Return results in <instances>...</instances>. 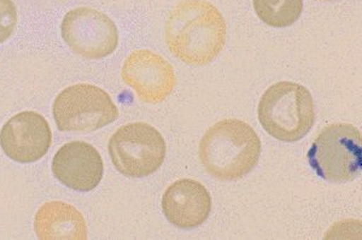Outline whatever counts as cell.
Instances as JSON below:
<instances>
[{
  "label": "cell",
  "instance_id": "15",
  "mask_svg": "<svg viewBox=\"0 0 362 240\" xmlns=\"http://www.w3.org/2000/svg\"><path fill=\"white\" fill-rule=\"evenodd\" d=\"M322 1H334V0H322Z\"/></svg>",
  "mask_w": 362,
  "mask_h": 240
},
{
  "label": "cell",
  "instance_id": "7",
  "mask_svg": "<svg viewBox=\"0 0 362 240\" xmlns=\"http://www.w3.org/2000/svg\"><path fill=\"white\" fill-rule=\"evenodd\" d=\"M63 40L85 59H105L119 45V30L110 17L92 8L66 13L61 25Z\"/></svg>",
  "mask_w": 362,
  "mask_h": 240
},
{
  "label": "cell",
  "instance_id": "1",
  "mask_svg": "<svg viewBox=\"0 0 362 240\" xmlns=\"http://www.w3.org/2000/svg\"><path fill=\"white\" fill-rule=\"evenodd\" d=\"M223 13L208 0H182L165 21V39L170 54L189 66L213 62L226 44Z\"/></svg>",
  "mask_w": 362,
  "mask_h": 240
},
{
  "label": "cell",
  "instance_id": "12",
  "mask_svg": "<svg viewBox=\"0 0 362 240\" xmlns=\"http://www.w3.org/2000/svg\"><path fill=\"white\" fill-rule=\"evenodd\" d=\"M34 229L42 240H85L87 226L83 214L69 204L47 202L37 210Z\"/></svg>",
  "mask_w": 362,
  "mask_h": 240
},
{
  "label": "cell",
  "instance_id": "8",
  "mask_svg": "<svg viewBox=\"0 0 362 240\" xmlns=\"http://www.w3.org/2000/svg\"><path fill=\"white\" fill-rule=\"evenodd\" d=\"M121 76L138 98L148 104L165 102L177 85L172 64L150 50H136L129 54L124 61Z\"/></svg>",
  "mask_w": 362,
  "mask_h": 240
},
{
  "label": "cell",
  "instance_id": "13",
  "mask_svg": "<svg viewBox=\"0 0 362 240\" xmlns=\"http://www.w3.org/2000/svg\"><path fill=\"white\" fill-rule=\"evenodd\" d=\"M259 20L274 28L293 25L303 10V0H252Z\"/></svg>",
  "mask_w": 362,
  "mask_h": 240
},
{
  "label": "cell",
  "instance_id": "4",
  "mask_svg": "<svg viewBox=\"0 0 362 240\" xmlns=\"http://www.w3.org/2000/svg\"><path fill=\"white\" fill-rule=\"evenodd\" d=\"M307 158L322 180L334 184L353 181L362 172L361 133L351 124L327 126L314 140Z\"/></svg>",
  "mask_w": 362,
  "mask_h": 240
},
{
  "label": "cell",
  "instance_id": "2",
  "mask_svg": "<svg viewBox=\"0 0 362 240\" xmlns=\"http://www.w3.org/2000/svg\"><path fill=\"white\" fill-rule=\"evenodd\" d=\"M198 155L211 176L235 181L255 168L261 155V140L250 124L227 119L206 131L199 143Z\"/></svg>",
  "mask_w": 362,
  "mask_h": 240
},
{
  "label": "cell",
  "instance_id": "10",
  "mask_svg": "<svg viewBox=\"0 0 362 240\" xmlns=\"http://www.w3.org/2000/svg\"><path fill=\"white\" fill-rule=\"evenodd\" d=\"M52 173L64 186L90 192L102 181L103 160L95 146L85 141H71L54 155Z\"/></svg>",
  "mask_w": 362,
  "mask_h": 240
},
{
  "label": "cell",
  "instance_id": "5",
  "mask_svg": "<svg viewBox=\"0 0 362 240\" xmlns=\"http://www.w3.org/2000/svg\"><path fill=\"white\" fill-rule=\"evenodd\" d=\"M167 152L165 138L144 122L117 129L109 141V155L116 170L127 178H145L163 164Z\"/></svg>",
  "mask_w": 362,
  "mask_h": 240
},
{
  "label": "cell",
  "instance_id": "9",
  "mask_svg": "<svg viewBox=\"0 0 362 240\" xmlns=\"http://www.w3.org/2000/svg\"><path fill=\"white\" fill-rule=\"evenodd\" d=\"M52 133L45 117L23 112L11 117L0 132V146L5 155L18 163L39 161L49 151Z\"/></svg>",
  "mask_w": 362,
  "mask_h": 240
},
{
  "label": "cell",
  "instance_id": "3",
  "mask_svg": "<svg viewBox=\"0 0 362 240\" xmlns=\"http://www.w3.org/2000/svg\"><path fill=\"white\" fill-rule=\"evenodd\" d=\"M257 114L264 131L285 143L303 139L315 122L310 92L300 83L290 81L272 85L261 97Z\"/></svg>",
  "mask_w": 362,
  "mask_h": 240
},
{
  "label": "cell",
  "instance_id": "6",
  "mask_svg": "<svg viewBox=\"0 0 362 240\" xmlns=\"http://www.w3.org/2000/svg\"><path fill=\"white\" fill-rule=\"evenodd\" d=\"M52 114L62 132H95L119 119L112 97L90 83L63 90L54 100Z\"/></svg>",
  "mask_w": 362,
  "mask_h": 240
},
{
  "label": "cell",
  "instance_id": "14",
  "mask_svg": "<svg viewBox=\"0 0 362 240\" xmlns=\"http://www.w3.org/2000/svg\"><path fill=\"white\" fill-rule=\"evenodd\" d=\"M16 25V5L13 0H0V44L11 37Z\"/></svg>",
  "mask_w": 362,
  "mask_h": 240
},
{
  "label": "cell",
  "instance_id": "11",
  "mask_svg": "<svg viewBox=\"0 0 362 240\" xmlns=\"http://www.w3.org/2000/svg\"><path fill=\"white\" fill-rule=\"evenodd\" d=\"M162 210L165 219L175 227H199L206 222L211 211L209 191L192 179L177 180L162 196Z\"/></svg>",
  "mask_w": 362,
  "mask_h": 240
}]
</instances>
